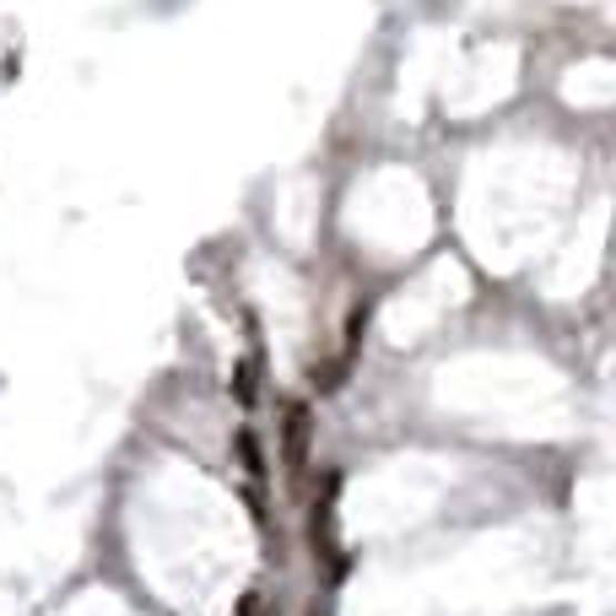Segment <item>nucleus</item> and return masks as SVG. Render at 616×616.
Segmentation results:
<instances>
[{"mask_svg": "<svg viewBox=\"0 0 616 616\" xmlns=\"http://www.w3.org/2000/svg\"><path fill=\"white\" fill-rule=\"evenodd\" d=\"M309 433H314V411L303 401L287 406V422H282V454H287V471H303L309 465Z\"/></svg>", "mask_w": 616, "mask_h": 616, "instance_id": "f257e3e1", "label": "nucleus"}, {"mask_svg": "<svg viewBox=\"0 0 616 616\" xmlns=\"http://www.w3.org/2000/svg\"><path fill=\"white\" fill-rule=\"evenodd\" d=\"M239 454H244V471L260 482V476H265V460H260V444H254V433H249V427L239 433Z\"/></svg>", "mask_w": 616, "mask_h": 616, "instance_id": "f03ea898", "label": "nucleus"}, {"mask_svg": "<svg viewBox=\"0 0 616 616\" xmlns=\"http://www.w3.org/2000/svg\"><path fill=\"white\" fill-rule=\"evenodd\" d=\"M233 395H239L244 406H254V363H239V368H233Z\"/></svg>", "mask_w": 616, "mask_h": 616, "instance_id": "7ed1b4c3", "label": "nucleus"}, {"mask_svg": "<svg viewBox=\"0 0 616 616\" xmlns=\"http://www.w3.org/2000/svg\"><path fill=\"white\" fill-rule=\"evenodd\" d=\"M233 616H260V595H244V600H239V612Z\"/></svg>", "mask_w": 616, "mask_h": 616, "instance_id": "20e7f679", "label": "nucleus"}]
</instances>
